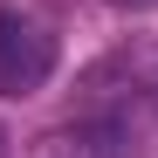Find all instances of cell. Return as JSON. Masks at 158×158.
<instances>
[{
    "instance_id": "1",
    "label": "cell",
    "mask_w": 158,
    "mask_h": 158,
    "mask_svg": "<svg viewBox=\"0 0 158 158\" xmlns=\"http://www.w3.org/2000/svg\"><path fill=\"white\" fill-rule=\"evenodd\" d=\"M48 76H55V35L0 7V96H35Z\"/></svg>"
},
{
    "instance_id": "2",
    "label": "cell",
    "mask_w": 158,
    "mask_h": 158,
    "mask_svg": "<svg viewBox=\"0 0 158 158\" xmlns=\"http://www.w3.org/2000/svg\"><path fill=\"white\" fill-rule=\"evenodd\" d=\"M117 7H158V0H117Z\"/></svg>"
},
{
    "instance_id": "3",
    "label": "cell",
    "mask_w": 158,
    "mask_h": 158,
    "mask_svg": "<svg viewBox=\"0 0 158 158\" xmlns=\"http://www.w3.org/2000/svg\"><path fill=\"white\" fill-rule=\"evenodd\" d=\"M0 158H7V131H0Z\"/></svg>"
}]
</instances>
